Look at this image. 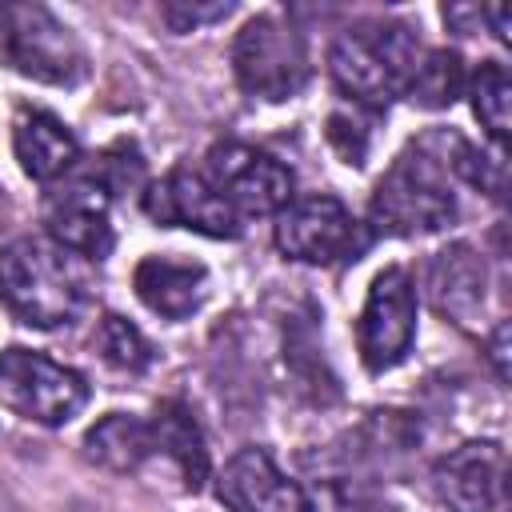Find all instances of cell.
<instances>
[{
    "label": "cell",
    "mask_w": 512,
    "mask_h": 512,
    "mask_svg": "<svg viewBox=\"0 0 512 512\" xmlns=\"http://www.w3.org/2000/svg\"><path fill=\"white\" fill-rule=\"evenodd\" d=\"M44 228H48V240L76 252L80 260H104L116 244L112 192L88 172L76 180H64L44 200Z\"/></svg>",
    "instance_id": "obj_11"
},
{
    "label": "cell",
    "mask_w": 512,
    "mask_h": 512,
    "mask_svg": "<svg viewBox=\"0 0 512 512\" xmlns=\"http://www.w3.org/2000/svg\"><path fill=\"white\" fill-rule=\"evenodd\" d=\"M84 456L116 476H132L156 460L152 424L132 412H108L84 432Z\"/></svg>",
    "instance_id": "obj_17"
},
{
    "label": "cell",
    "mask_w": 512,
    "mask_h": 512,
    "mask_svg": "<svg viewBox=\"0 0 512 512\" xmlns=\"http://www.w3.org/2000/svg\"><path fill=\"white\" fill-rule=\"evenodd\" d=\"M448 148H452V152L440 156L444 168H452L464 184L480 188L484 196L504 200V184H508L504 148H496V144H492V148H480V144H468V140H460V136H448Z\"/></svg>",
    "instance_id": "obj_21"
},
{
    "label": "cell",
    "mask_w": 512,
    "mask_h": 512,
    "mask_svg": "<svg viewBox=\"0 0 512 512\" xmlns=\"http://www.w3.org/2000/svg\"><path fill=\"white\" fill-rule=\"evenodd\" d=\"M416 340V284L408 268L392 264L372 276L356 316V352L368 372H392Z\"/></svg>",
    "instance_id": "obj_9"
},
{
    "label": "cell",
    "mask_w": 512,
    "mask_h": 512,
    "mask_svg": "<svg viewBox=\"0 0 512 512\" xmlns=\"http://www.w3.org/2000/svg\"><path fill=\"white\" fill-rule=\"evenodd\" d=\"M456 220V192L448 184L444 160L428 148V140L408 144L388 172L376 180L368 200V232L384 236H428Z\"/></svg>",
    "instance_id": "obj_3"
},
{
    "label": "cell",
    "mask_w": 512,
    "mask_h": 512,
    "mask_svg": "<svg viewBox=\"0 0 512 512\" xmlns=\"http://www.w3.org/2000/svg\"><path fill=\"white\" fill-rule=\"evenodd\" d=\"M480 20H488V24H492V32H496V40H500V44H508V8H504V4L480 8Z\"/></svg>",
    "instance_id": "obj_25"
},
{
    "label": "cell",
    "mask_w": 512,
    "mask_h": 512,
    "mask_svg": "<svg viewBox=\"0 0 512 512\" xmlns=\"http://www.w3.org/2000/svg\"><path fill=\"white\" fill-rule=\"evenodd\" d=\"M200 176L228 200V208L244 220V216H276L280 208L292 204V168L280 164L272 152H260L252 144L240 140H224L212 144L204 156Z\"/></svg>",
    "instance_id": "obj_8"
},
{
    "label": "cell",
    "mask_w": 512,
    "mask_h": 512,
    "mask_svg": "<svg viewBox=\"0 0 512 512\" xmlns=\"http://www.w3.org/2000/svg\"><path fill=\"white\" fill-rule=\"evenodd\" d=\"M488 364H492L496 380L504 384L508 380V320H500L492 328V336H488Z\"/></svg>",
    "instance_id": "obj_24"
},
{
    "label": "cell",
    "mask_w": 512,
    "mask_h": 512,
    "mask_svg": "<svg viewBox=\"0 0 512 512\" xmlns=\"http://www.w3.org/2000/svg\"><path fill=\"white\" fill-rule=\"evenodd\" d=\"M232 72L236 84L256 100H292L312 76L304 36L280 12H256L232 40Z\"/></svg>",
    "instance_id": "obj_5"
},
{
    "label": "cell",
    "mask_w": 512,
    "mask_h": 512,
    "mask_svg": "<svg viewBox=\"0 0 512 512\" xmlns=\"http://www.w3.org/2000/svg\"><path fill=\"white\" fill-rule=\"evenodd\" d=\"M0 404L20 420L60 428L88 404V380L48 352L12 344L0 352Z\"/></svg>",
    "instance_id": "obj_6"
},
{
    "label": "cell",
    "mask_w": 512,
    "mask_h": 512,
    "mask_svg": "<svg viewBox=\"0 0 512 512\" xmlns=\"http://www.w3.org/2000/svg\"><path fill=\"white\" fill-rule=\"evenodd\" d=\"M0 304L28 328H64L88 308V276L76 252L48 236H16L0 248Z\"/></svg>",
    "instance_id": "obj_1"
},
{
    "label": "cell",
    "mask_w": 512,
    "mask_h": 512,
    "mask_svg": "<svg viewBox=\"0 0 512 512\" xmlns=\"http://www.w3.org/2000/svg\"><path fill=\"white\" fill-rule=\"evenodd\" d=\"M504 480H508V456L496 440H468V444L444 452L428 472L432 496L448 512L504 508Z\"/></svg>",
    "instance_id": "obj_12"
},
{
    "label": "cell",
    "mask_w": 512,
    "mask_h": 512,
    "mask_svg": "<svg viewBox=\"0 0 512 512\" xmlns=\"http://www.w3.org/2000/svg\"><path fill=\"white\" fill-rule=\"evenodd\" d=\"M148 424H152L156 460H168L176 476L184 480V488L196 492L208 480V444H204V432L192 408L184 400H160Z\"/></svg>",
    "instance_id": "obj_18"
},
{
    "label": "cell",
    "mask_w": 512,
    "mask_h": 512,
    "mask_svg": "<svg viewBox=\"0 0 512 512\" xmlns=\"http://www.w3.org/2000/svg\"><path fill=\"white\" fill-rule=\"evenodd\" d=\"M236 4L228 0H208V4H196V0H164L160 4V16L172 32H196L200 24H216L232 12Z\"/></svg>",
    "instance_id": "obj_23"
},
{
    "label": "cell",
    "mask_w": 512,
    "mask_h": 512,
    "mask_svg": "<svg viewBox=\"0 0 512 512\" xmlns=\"http://www.w3.org/2000/svg\"><path fill=\"white\" fill-rule=\"evenodd\" d=\"M144 216L160 228H192L212 240H236L244 232V220L200 176V168H172L152 180L144 192Z\"/></svg>",
    "instance_id": "obj_10"
},
{
    "label": "cell",
    "mask_w": 512,
    "mask_h": 512,
    "mask_svg": "<svg viewBox=\"0 0 512 512\" xmlns=\"http://www.w3.org/2000/svg\"><path fill=\"white\" fill-rule=\"evenodd\" d=\"M428 300L440 316L460 328H476L488 300V268L484 256L468 244H448L428 264Z\"/></svg>",
    "instance_id": "obj_14"
},
{
    "label": "cell",
    "mask_w": 512,
    "mask_h": 512,
    "mask_svg": "<svg viewBox=\"0 0 512 512\" xmlns=\"http://www.w3.org/2000/svg\"><path fill=\"white\" fill-rule=\"evenodd\" d=\"M96 348L104 356L108 368L116 372H128V376H140L152 368V344L144 340V332L136 324H128L124 316H104L100 328H96Z\"/></svg>",
    "instance_id": "obj_22"
},
{
    "label": "cell",
    "mask_w": 512,
    "mask_h": 512,
    "mask_svg": "<svg viewBox=\"0 0 512 512\" xmlns=\"http://www.w3.org/2000/svg\"><path fill=\"white\" fill-rule=\"evenodd\" d=\"M424 60V44L404 20H356L348 24L328 52V72L340 96L360 108H388L408 92L416 68Z\"/></svg>",
    "instance_id": "obj_2"
},
{
    "label": "cell",
    "mask_w": 512,
    "mask_h": 512,
    "mask_svg": "<svg viewBox=\"0 0 512 512\" xmlns=\"http://www.w3.org/2000/svg\"><path fill=\"white\" fill-rule=\"evenodd\" d=\"M12 152L20 160V172L36 184L64 180L80 160V144L68 124L44 108H20L12 124Z\"/></svg>",
    "instance_id": "obj_16"
},
{
    "label": "cell",
    "mask_w": 512,
    "mask_h": 512,
    "mask_svg": "<svg viewBox=\"0 0 512 512\" xmlns=\"http://www.w3.org/2000/svg\"><path fill=\"white\" fill-rule=\"evenodd\" d=\"M272 236L276 248L300 264H348L360 260L372 244L368 224H360L352 208L332 192L292 196V204L276 212Z\"/></svg>",
    "instance_id": "obj_7"
},
{
    "label": "cell",
    "mask_w": 512,
    "mask_h": 512,
    "mask_svg": "<svg viewBox=\"0 0 512 512\" xmlns=\"http://www.w3.org/2000/svg\"><path fill=\"white\" fill-rule=\"evenodd\" d=\"M0 512H16V500L8 496V488L0 484Z\"/></svg>",
    "instance_id": "obj_27"
},
{
    "label": "cell",
    "mask_w": 512,
    "mask_h": 512,
    "mask_svg": "<svg viewBox=\"0 0 512 512\" xmlns=\"http://www.w3.org/2000/svg\"><path fill=\"white\" fill-rule=\"evenodd\" d=\"M464 92L472 96V112H476L480 128L488 132V140L496 148H504V140H508V112H512V84H508L504 64L500 60H484L472 72Z\"/></svg>",
    "instance_id": "obj_20"
},
{
    "label": "cell",
    "mask_w": 512,
    "mask_h": 512,
    "mask_svg": "<svg viewBox=\"0 0 512 512\" xmlns=\"http://www.w3.org/2000/svg\"><path fill=\"white\" fill-rule=\"evenodd\" d=\"M0 52L12 72L36 84L76 88L88 76V52L76 32L36 0L0 4Z\"/></svg>",
    "instance_id": "obj_4"
},
{
    "label": "cell",
    "mask_w": 512,
    "mask_h": 512,
    "mask_svg": "<svg viewBox=\"0 0 512 512\" xmlns=\"http://www.w3.org/2000/svg\"><path fill=\"white\" fill-rule=\"evenodd\" d=\"M136 300L160 320H188L208 300V268L200 260L144 256L132 268Z\"/></svg>",
    "instance_id": "obj_15"
},
{
    "label": "cell",
    "mask_w": 512,
    "mask_h": 512,
    "mask_svg": "<svg viewBox=\"0 0 512 512\" xmlns=\"http://www.w3.org/2000/svg\"><path fill=\"white\" fill-rule=\"evenodd\" d=\"M464 88H468V76H464L460 52H452V48H432V52H424V60H420V68H416V76H412V84H408L404 96H408L416 108L436 112V108L456 104V100L464 96Z\"/></svg>",
    "instance_id": "obj_19"
},
{
    "label": "cell",
    "mask_w": 512,
    "mask_h": 512,
    "mask_svg": "<svg viewBox=\"0 0 512 512\" xmlns=\"http://www.w3.org/2000/svg\"><path fill=\"white\" fill-rule=\"evenodd\" d=\"M340 512H396V508H388V504H380L372 496H344L340 500Z\"/></svg>",
    "instance_id": "obj_26"
},
{
    "label": "cell",
    "mask_w": 512,
    "mask_h": 512,
    "mask_svg": "<svg viewBox=\"0 0 512 512\" xmlns=\"http://www.w3.org/2000/svg\"><path fill=\"white\" fill-rule=\"evenodd\" d=\"M216 500L228 512H316L308 492L256 444L240 448L216 472Z\"/></svg>",
    "instance_id": "obj_13"
}]
</instances>
